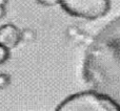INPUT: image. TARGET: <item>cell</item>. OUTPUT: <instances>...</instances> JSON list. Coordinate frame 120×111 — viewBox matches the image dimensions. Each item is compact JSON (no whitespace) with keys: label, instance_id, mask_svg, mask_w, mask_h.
Listing matches in <instances>:
<instances>
[{"label":"cell","instance_id":"1","mask_svg":"<svg viewBox=\"0 0 120 111\" xmlns=\"http://www.w3.org/2000/svg\"><path fill=\"white\" fill-rule=\"evenodd\" d=\"M82 73L92 91L120 110V16L108 23L91 42Z\"/></svg>","mask_w":120,"mask_h":111},{"label":"cell","instance_id":"2","mask_svg":"<svg viewBox=\"0 0 120 111\" xmlns=\"http://www.w3.org/2000/svg\"><path fill=\"white\" fill-rule=\"evenodd\" d=\"M55 111H120L114 104L95 91H83L66 97Z\"/></svg>","mask_w":120,"mask_h":111},{"label":"cell","instance_id":"3","mask_svg":"<svg viewBox=\"0 0 120 111\" xmlns=\"http://www.w3.org/2000/svg\"><path fill=\"white\" fill-rule=\"evenodd\" d=\"M58 4L65 13L86 20L101 18L110 10V0H59Z\"/></svg>","mask_w":120,"mask_h":111},{"label":"cell","instance_id":"4","mask_svg":"<svg viewBox=\"0 0 120 111\" xmlns=\"http://www.w3.org/2000/svg\"><path fill=\"white\" fill-rule=\"evenodd\" d=\"M21 40V31L13 24L0 26V45L10 49L15 47Z\"/></svg>","mask_w":120,"mask_h":111},{"label":"cell","instance_id":"5","mask_svg":"<svg viewBox=\"0 0 120 111\" xmlns=\"http://www.w3.org/2000/svg\"><path fill=\"white\" fill-rule=\"evenodd\" d=\"M8 58V49L4 46L0 45V64L5 62Z\"/></svg>","mask_w":120,"mask_h":111},{"label":"cell","instance_id":"6","mask_svg":"<svg viewBox=\"0 0 120 111\" xmlns=\"http://www.w3.org/2000/svg\"><path fill=\"white\" fill-rule=\"evenodd\" d=\"M39 1L43 4H54V3H58L59 0H39Z\"/></svg>","mask_w":120,"mask_h":111},{"label":"cell","instance_id":"7","mask_svg":"<svg viewBox=\"0 0 120 111\" xmlns=\"http://www.w3.org/2000/svg\"><path fill=\"white\" fill-rule=\"evenodd\" d=\"M4 16V7L3 6H0V19Z\"/></svg>","mask_w":120,"mask_h":111},{"label":"cell","instance_id":"8","mask_svg":"<svg viewBox=\"0 0 120 111\" xmlns=\"http://www.w3.org/2000/svg\"><path fill=\"white\" fill-rule=\"evenodd\" d=\"M5 2H6V0H0V6H3Z\"/></svg>","mask_w":120,"mask_h":111}]
</instances>
